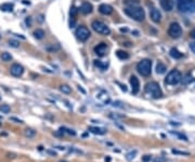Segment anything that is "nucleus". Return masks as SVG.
Masks as SVG:
<instances>
[{
	"instance_id": "30",
	"label": "nucleus",
	"mask_w": 195,
	"mask_h": 162,
	"mask_svg": "<svg viewBox=\"0 0 195 162\" xmlns=\"http://www.w3.org/2000/svg\"><path fill=\"white\" fill-rule=\"evenodd\" d=\"M136 150H133V151L129 152V153H127L126 155V159L128 160V161H131V160H133L134 158H136Z\"/></svg>"
},
{
	"instance_id": "6",
	"label": "nucleus",
	"mask_w": 195,
	"mask_h": 162,
	"mask_svg": "<svg viewBox=\"0 0 195 162\" xmlns=\"http://www.w3.org/2000/svg\"><path fill=\"white\" fill-rule=\"evenodd\" d=\"M182 81V74L179 70H172L167 74L165 82L167 85H177Z\"/></svg>"
},
{
	"instance_id": "22",
	"label": "nucleus",
	"mask_w": 195,
	"mask_h": 162,
	"mask_svg": "<svg viewBox=\"0 0 195 162\" xmlns=\"http://www.w3.org/2000/svg\"><path fill=\"white\" fill-rule=\"evenodd\" d=\"M24 134H25V136L26 137H28V138H33L36 136V134H37V132L35 131V129H33V128H29L27 127L26 129L24 131Z\"/></svg>"
},
{
	"instance_id": "27",
	"label": "nucleus",
	"mask_w": 195,
	"mask_h": 162,
	"mask_svg": "<svg viewBox=\"0 0 195 162\" xmlns=\"http://www.w3.org/2000/svg\"><path fill=\"white\" fill-rule=\"evenodd\" d=\"M194 81V79H193V76L191 75V74H188L186 76H185L184 79H182V83L184 84V85H188V84L192 83Z\"/></svg>"
},
{
	"instance_id": "46",
	"label": "nucleus",
	"mask_w": 195,
	"mask_h": 162,
	"mask_svg": "<svg viewBox=\"0 0 195 162\" xmlns=\"http://www.w3.org/2000/svg\"><path fill=\"white\" fill-rule=\"evenodd\" d=\"M47 153H49V155H52V156H55L56 153L54 151H51V150H47Z\"/></svg>"
},
{
	"instance_id": "41",
	"label": "nucleus",
	"mask_w": 195,
	"mask_h": 162,
	"mask_svg": "<svg viewBox=\"0 0 195 162\" xmlns=\"http://www.w3.org/2000/svg\"><path fill=\"white\" fill-rule=\"evenodd\" d=\"M190 35H191V37H192V38H194L195 39V28H193V30L191 31Z\"/></svg>"
},
{
	"instance_id": "37",
	"label": "nucleus",
	"mask_w": 195,
	"mask_h": 162,
	"mask_svg": "<svg viewBox=\"0 0 195 162\" xmlns=\"http://www.w3.org/2000/svg\"><path fill=\"white\" fill-rule=\"evenodd\" d=\"M151 156H147V155H146V156H143V158H142V161L143 162H149V161H151Z\"/></svg>"
},
{
	"instance_id": "23",
	"label": "nucleus",
	"mask_w": 195,
	"mask_h": 162,
	"mask_svg": "<svg viewBox=\"0 0 195 162\" xmlns=\"http://www.w3.org/2000/svg\"><path fill=\"white\" fill-rule=\"evenodd\" d=\"M60 90H61L63 94L68 95V94L72 93V87H69V86L66 85V84H63V85H61V86H60Z\"/></svg>"
},
{
	"instance_id": "42",
	"label": "nucleus",
	"mask_w": 195,
	"mask_h": 162,
	"mask_svg": "<svg viewBox=\"0 0 195 162\" xmlns=\"http://www.w3.org/2000/svg\"><path fill=\"white\" fill-rule=\"evenodd\" d=\"M7 156H8V158H10V159H13V158H15L16 155H15V153H8Z\"/></svg>"
},
{
	"instance_id": "28",
	"label": "nucleus",
	"mask_w": 195,
	"mask_h": 162,
	"mask_svg": "<svg viewBox=\"0 0 195 162\" xmlns=\"http://www.w3.org/2000/svg\"><path fill=\"white\" fill-rule=\"evenodd\" d=\"M124 3L127 7H134V5H139V1L138 0H125Z\"/></svg>"
},
{
	"instance_id": "21",
	"label": "nucleus",
	"mask_w": 195,
	"mask_h": 162,
	"mask_svg": "<svg viewBox=\"0 0 195 162\" xmlns=\"http://www.w3.org/2000/svg\"><path fill=\"white\" fill-rule=\"evenodd\" d=\"M0 8H1V10L5 11V12H12L14 5H13V3H3V5H0Z\"/></svg>"
},
{
	"instance_id": "38",
	"label": "nucleus",
	"mask_w": 195,
	"mask_h": 162,
	"mask_svg": "<svg viewBox=\"0 0 195 162\" xmlns=\"http://www.w3.org/2000/svg\"><path fill=\"white\" fill-rule=\"evenodd\" d=\"M10 121H14L15 123H23L22 120H20L17 118H14V117H12V118H10Z\"/></svg>"
},
{
	"instance_id": "7",
	"label": "nucleus",
	"mask_w": 195,
	"mask_h": 162,
	"mask_svg": "<svg viewBox=\"0 0 195 162\" xmlns=\"http://www.w3.org/2000/svg\"><path fill=\"white\" fill-rule=\"evenodd\" d=\"M168 35L170 36L171 38H173V39L180 38L181 35H182V28H181L180 24H179L178 22H172V23L169 25Z\"/></svg>"
},
{
	"instance_id": "51",
	"label": "nucleus",
	"mask_w": 195,
	"mask_h": 162,
	"mask_svg": "<svg viewBox=\"0 0 195 162\" xmlns=\"http://www.w3.org/2000/svg\"><path fill=\"white\" fill-rule=\"evenodd\" d=\"M0 127H1V122H0Z\"/></svg>"
},
{
	"instance_id": "13",
	"label": "nucleus",
	"mask_w": 195,
	"mask_h": 162,
	"mask_svg": "<svg viewBox=\"0 0 195 162\" xmlns=\"http://www.w3.org/2000/svg\"><path fill=\"white\" fill-rule=\"evenodd\" d=\"M151 20L154 22V23H159L161 20V13L159 12L158 9L156 8H153L151 10Z\"/></svg>"
},
{
	"instance_id": "16",
	"label": "nucleus",
	"mask_w": 195,
	"mask_h": 162,
	"mask_svg": "<svg viewBox=\"0 0 195 162\" xmlns=\"http://www.w3.org/2000/svg\"><path fill=\"white\" fill-rule=\"evenodd\" d=\"M89 131L93 134H97V135H103L106 133V129L102 127H97V126H90L89 127Z\"/></svg>"
},
{
	"instance_id": "11",
	"label": "nucleus",
	"mask_w": 195,
	"mask_h": 162,
	"mask_svg": "<svg viewBox=\"0 0 195 162\" xmlns=\"http://www.w3.org/2000/svg\"><path fill=\"white\" fill-rule=\"evenodd\" d=\"M130 85H131L132 94L136 95V94L139 93V89H140V82H139V79H136V76L132 75L131 77H130Z\"/></svg>"
},
{
	"instance_id": "9",
	"label": "nucleus",
	"mask_w": 195,
	"mask_h": 162,
	"mask_svg": "<svg viewBox=\"0 0 195 162\" xmlns=\"http://www.w3.org/2000/svg\"><path fill=\"white\" fill-rule=\"evenodd\" d=\"M10 73H11V75L15 76V77H20L24 73V68H23V65H21L20 63H13L11 65V68H10Z\"/></svg>"
},
{
	"instance_id": "52",
	"label": "nucleus",
	"mask_w": 195,
	"mask_h": 162,
	"mask_svg": "<svg viewBox=\"0 0 195 162\" xmlns=\"http://www.w3.org/2000/svg\"><path fill=\"white\" fill-rule=\"evenodd\" d=\"M0 38H1V36H0Z\"/></svg>"
},
{
	"instance_id": "18",
	"label": "nucleus",
	"mask_w": 195,
	"mask_h": 162,
	"mask_svg": "<svg viewBox=\"0 0 195 162\" xmlns=\"http://www.w3.org/2000/svg\"><path fill=\"white\" fill-rule=\"evenodd\" d=\"M33 35H34L35 38H37V39H42V38L44 37V35H46V33H44V30H41V28H37V30L34 31Z\"/></svg>"
},
{
	"instance_id": "40",
	"label": "nucleus",
	"mask_w": 195,
	"mask_h": 162,
	"mask_svg": "<svg viewBox=\"0 0 195 162\" xmlns=\"http://www.w3.org/2000/svg\"><path fill=\"white\" fill-rule=\"evenodd\" d=\"M190 49L192 50V52H194V54H195V43H194V41L190 44Z\"/></svg>"
},
{
	"instance_id": "31",
	"label": "nucleus",
	"mask_w": 195,
	"mask_h": 162,
	"mask_svg": "<svg viewBox=\"0 0 195 162\" xmlns=\"http://www.w3.org/2000/svg\"><path fill=\"white\" fill-rule=\"evenodd\" d=\"M171 134H172V135H175V136H177V137L179 138V139H181V140H185V142H188V140H189L188 137H186L185 135H183V134H180V133H175V132H171Z\"/></svg>"
},
{
	"instance_id": "12",
	"label": "nucleus",
	"mask_w": 195,
	"mask_h": 162,
	"mask_svg": "<svg viewBox=\"0 0 195 162\" xmlns=\"http://www.w3.org/2000/svg\"><path fill=\"white\" fill-rule=\"evenodd\" d=\"M161 7L167 12H170L173 9L175 3L172 0H161Z\"/></svg>"
},
{
	"instance_id": "2",
	"label": "nucleus",
	"mask_w": 195,
	"mask_h": 162,
	"mask_svg": "<svg viewBox=\"0 0 195 162\" xmlns=\"http://www.w3.org/2000/svg\"><path fill=\"white\" fill-rule=\"evenodd\" d=\"M146 94H149L152 98L158 99L163 97V92L161 89L159 84L156 83V82H150L145 85V88H144Z\"/></svg>"
},
{
	"instance_id": "29",
	"label": "nucleus",
	"mask_w": 195,
	"mask_h": 162,
	"mask_svg": "<svg viewBox=\"0 0 195 162\" xmlns=\"http://www.w3.org/2000/svg\"><path fill=\"white\" fill-rule=\"evenodd\" d=\"M0 111L2 113H5V114H8V113H10V111H11V108H10L9 104H1L0 106Z\"/></svg>"
},
{
	"instance_id": "47",
	"label": "nucleus",
	"mask_w": 195,
	"mask_h": 162,
	"mask_svg": "<svg viewBox=\"0 0 195 162\" xmlns=\"http://www.w3.org/2000/svg\"><path fill=\"white\" fill-rule=\"evenodd\" d=\"M38 20H39V22H44V15H40Z\"/></svg>"
},
{
	"instance_id": "32",
	"label": "nucleus",
	"mask_w": 195,
	"mask_h": 162,
	"mask_svg": "<svg viewBox=\"0 0 195 162\" xmlns=\"http://www.w3.org/2000/svg\"><path fill=\"white\" fill-rule=\"evenodd\" d=\"M9 45L11 47H13V48H19L20 47V41L15 39H10L9 40Z\"/></svg>"
},
{
	"instance_id": "25",
	"label": "nucleus",
	"mask_w": 195,
	"mask_h": 162,
	"mask_svg": "<svg viewBox=\"0 0 195 162\" xmlns=\"http://www.w3.org/2000/svg\"><path fill=\"white\" fill-rule=\"evenodd\" d=\"M60 132L62 133V134H68V135H76V132L75 131H73V129H69V128H66V127H60V129H58Z\"/></svg>"
},
{
	"instance_id": "44",
	"label": "nucleus",
	"mask_w": 195,
	"mask_h": 162,
	"mask_svg": "<svg viewBox=\"0 0 195 162\" xmlns=\"http://www.w3.org/2000/svg\"><path fill=\"white\" fill-rule=\"evenodd\" d=\"M30 23H32V22H30V18H28V19H26V24H27V26H30Z\"/></svg>"
},
{
	"instance_id": "43",
	"label": "nucleus",
	"mask_w": 195,
	"mask_h": 162,
	"mask_svg": "<svg viewBox=\"0 0 195 162\" xmlns=\"http://www.w3.org/2000/svg\"><path fill=\"white\" fill-rule=\"evenodd\" d=\"M78 89H79V92H81L83 94H86V90H85V89H83L81 86H78Z\"/></svg>"
},
{
	"instance_id": "36",
	"label": "nucleus",
	"mask_w": 195,
	"mask_h": 162,
	"mask_svg": "<svg viewBox=\"0 0 195 162\" xmlns=\"http://www.w3.org/2000/svg\"><path fill=\"white\" fill-rule=\"evenodd\" d=\"M75 23H76V19H72L71 18V20H69V27L73 28L74 26H75Z\"/></svg>"
},
{
	"instance_id": "48",
	"label": "nucleus",
	"mask_w": 195,
	"mask_h": 162,
	"mask_svg": "<svg viewBox=\"0 0 195 162\" xmlns=\"http://www.w3.org/2000/svg\"><path fill=\"white\" fill-rule=\"evenodd\" d=\"M105 162H111V158L108 157V156H107V157L105 158Z\"/></svg>"
},
{
	"instance_id": "4",
	"label": "nucleus",
	"mask_w": 195,
	"mask_h": 162,
	"mask_svg": "<svg viewBox=\"0 0 195 162\" xmlns=\"http://www.w3.org/2000/svg\"><path fill=\"white\" fill-rule=\"evenodd\" d=\"M177 7L181 12H195V0H178Z\"/></svg>"
},
{
	"instance_id": "5",
	"label": "nucleus",
	"mask_w": 195,
	"mask_h": 162,
	"mask_svg": "<svg viewBox=\"0 0 195 162\" xmlns=\"http://www.w3.org/2000/svg\"><path fill=\"white\" fill-rule=\"evenodd\" d=\"M91 27H92V30L98 33V34H101V35H107L111 34V30H110V27L107 26L105 23H103L101 21H93L92 23H91Z\"/></svg>"
},
{
	"instance_id": "8",
	"label": "nucleus",
	"mask_w": 195,
	"mask_h": 162,
	"mask_svg": "<svg viewBox=\"0 0 195 162\" xmlns=\"http://www.w3.org/2000/svg\"><path fill=\"white\" fill-rule=\"evenodd\" d=\"M75 34H76V37H77L80 41H86V40L90 37L91 33H90V31L88 30L86 26L81 25V26H79L77 30H76V33H75Z\"/></svg>"
},
{
	"instance_id": "14",
	"label": "nucleus",
	"mask_w": 195,
	"mask_h": 162,
	"mask_svg": "<svg viewBox=\"0 0 195 162\" xmlns=\"http://www.w3.org/2000/svg\"><path fill=\"white\" fill-rule=\"evenodd\" d=\"M99 11H100V13H102L104 15H110L113 13V8L112 5H106V3H102L99 7Z\"/></svg>"
},
{
	"instance_id": "3",
	"label": "nucleus",
	"mask_w": 195,
	"mask_h": 162,
	"mask_svg": "<svg viewBox=\"0 0 195 162\" xmlns=\"http://www.w3.org/2000/svg\"><path fill=\"white\" fill-rule=\"evenodd\" d=\"M136 71L142 76H150L152 72V61L150 59H143L136 64Z\"/></svg>"
},
{
	"instance_id": "34",
	"label": "nucleus",
	"mask_w": 195,
	"mask_h": 162,
	"mask_svg": "<svg viewBox=\"0 0 195 162\" xmlns=\"http://www.w3.org/2000/svg\"><path fill=\"white\" fill-rule=\"evenodd\" d=\"M172 153H175V155H182V156H189L190 155V152L179 151V150H176V149H172Z\"/></svg>"
},
{
	"instance_id": "35",
	"label": "nucleus",
	"mask_w": 195,
	"mask_h": 162,
	"mask_svg": "<svg viewBox=\"0 0 195 162\" xmlns=\"http://www.w3.org/2000/svg\"><path fill=\"white\" fill-rule=\"evenodd\" d=\"M110 118H112V119H122V118H125V115H118V114H114V113H111L110 114Z\"/></svg>"
},
{
	"instance_id": "10",
	"label": "nucleus",
	"mask_w": 195,
	"mask_h": 162,
	"mask_svg": "<svg viewBox=\"0 0 195 162\" xmlns=\"http://www.w3.org/2000/svg\"><path fill=\"white\" fill-rule=\"evenodd\" d=\"M94 52L99 56V57H104L107 52V46L106 44H104V43H101V44H99L98 46L94 47Z\"/></svg>"
},
{
	"instance_id": "17",
	"label": "nucleus",
	"mask_w": 195,
	"mask_h": 162,
	"mask_svg": "<svg viewBox=\"0 0 195 162\" xmlns=\"http://www.w3.org/2000/svg\"><path fill=\"white\" fill-rule=\"evenodd\" d=\"M169 54H170V57H172L173 59H181V58L183 57V54H181L178 49H176V48H171L170 51H169Z\"/></svg>"
},
{
	"instance_id": "45",
	"label": "nucleus",
	"mask_w": 195,
	"mask_h": 162,
	"mask_svg": "<svg viewBox=\"0 0 195 162\" xmlns=\"http://www.w3.org/2000/svg\"><path fill=\"white\" fill-rule=\"evenodd\" d=\"M119 85H120V84H119ZM120 88H122V90H124V92H127V87L125 85H120Z\"/></svg>"
},
{
	"instance_id": "50",
	"label": "nucleus",
	"mask_w": 195,
	"mask_h": 162,
	"mask_svg": "<svg viewBox=\"0 0 195 162\" xmlns=\"http://www.w3.org/2000/svg\"><path fill=\"white\" fill-rule=\"evenodd\" d=\"M58 162H68V161H65V160H62V161H58Z\"/></svg>"
},
{
	"instance_id": "24",
	"label": "nucleus",
	"mask_w": 195,
	"mask_h": 162,
	"mask_svg": "<svg viewBox=\"0 0 195 162\" xmlns=\"http://www.w3.org/2000/svg\"><path fill=\"white\" fill-rule=\"evenodd\" d=\"M94 65L97 66V68H99L100 70H102V71H105V70L107 69V65L106 63H102L101 61H99V60H94Z\"/></svg>"
},
{
	"instance_id": "49",
	"label": "nucleus",
	"mask_w": 195,
	"mask_h": 162,
	"mask_svg": "<svg viewBox=\"0 0 195 162\" xmlns=\"http://www.w3.org/2000/svg\"><path fill=\"white\" fill-rule=\"evenodd\" d=\"M120 31H122V32H127L128 30H127V28H120Z\"/></svg>"
},
{
	"instance_id": "19",
	"label": "nucleus",
	"mask_w": 195,
	"mask_h": 162,
	"mask_svg": "<svg viewBox=\"0 0 195 162\" xmlns=\"http://www.w3.org/2000/svg\"><path fill=\"white\" fill-rule=\"evenodd\" d=\"M167 70V66L163 62H158L156 65V73L157 74H164Z\"/></svg>"
},
{
	"instance_id": "1",
	"label": "nucleus",
	"mask_w": 195,
	"mask_h": 162,
	"mask_svg": "<svg viewBox=\"0 0 195 162\" xmlns=\"http://www.w3.org/2000/svg\"><path fill=\"white\" fill-rule=\"evenodd\" d=\"M125 13H126L129 18L133 19L136 22H142L145 19V12L142 9L140 5H134V7H127L125 9Z\"/></svg>"
},
{
	"instance_id": "26",
	"label": "nucleus",
	"mask_w": 195,
	"mask_h": 162,
	"mask_svg": "<svg viewBox=\"0 0 195 162\" xmlns=\"http://www.w3.org/2000/svg\"><path fill=\"white\" fill-rule=\"evenodd\" d=\"M0 58H1L2 61H5V62H9V61L12 60V56H11L9 52H2L1 56H0Z\"/></svg>"
},
{
	"instance_id": "33",
	"label": "nucleus",
	"mask_w": 195,
	"mask_h": 162,
	"mask_svg": "<svg viewBox=\"0 0 195 162\" xmlns=\"http://www.w3.org/2000/svg\"><path fill=\"white\" fill-rule=\"evenodd\" d=\"M77 9L75 8V7H73L72 9H71V11H69V15H71V18L72 19H76V15H77Z\"/></svg>"
},
{
	"instance_id": "39",
	"label": "nucleus",
	"mask_w": 195,
	"mask_h": 162,
	"mask_svg": "<svg viewBox=\"0 0 195 162\" xmlns=\"http://www.w3.org/2000/svg\"><path fill=\"white\" fill-rule=\"evenodd\" d=\"M154 162H166V159L165 158L158 157V158H155V159H154Z\"/></svg>"
},
{
	"instance_id": "15",
	"label": "nucleus",
	"mask_w": 195,
	"mask_h": 162,
	"mask_svg": "<svg viewBox=\"0 0 195 162\" xmlns=\"http://www.w3.org/2000/svg\"><path fill=\"white\" fill-rule=\"evenodd\" d=\"M92 11H93V5H91L90 2H83V5H81V7H80V12L85 15L90 14Z\"/></svg>"
},
{
	"instance_id": "20",
	"label": "nucleus",
	"mask_w": 195,
	"mask_h": 162,
	"mask_svg": "<svg viewBox=\"0 0 195 162\" xmlns=\"http://www.w3.org/2000/svg\"><path fill=\"white\" fill-rule=\"evenodd\" d=\"M116 56H117V58H118V59H120V60H127L128 58H129L128 52L124 51V50H117Z\"/></svg>"
}]
</instances>
